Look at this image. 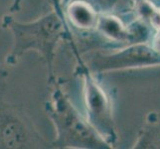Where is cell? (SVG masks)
I'll return each mask as SVG.
<instances>
[{
	"instance_id": "1",
	"label": "cell",
	"mask_w": 160,
	"mask_h": 149,
	"mask_svg": "<svg viewBox=\"0 0 160 149\" xmlns=\"http://www.w3.org/2000/svg\"><path fill=\"white\" fill-rule=\"evenodd\" d=\"M65 16L60 9L53 10L39 19L28 23L16 21L12 16L5 15L2 20L4 28L13 35V45L5 63L15 66L22 55L28 51H36L45 59L51 82L54 80L53 64L59 44L70 34Z\"/></svg>"
},
{
	"instance_id": "2",
	"label": "cell",
	"mask_w": 160,
	"mask_h": 149,
	"mask_svg": "<svg viewBox=\"0 0 160 149\" xmlns=\"http://www.w3.org/2000/svg\"><path fill=\"white\" fill-rule=\"evenodd\" d=\"M52 92L46 104L47 112L56 128L54 145L62 148H103L108 145L72 103L60 84L50 82Z\"/></svg>"
},
{
	"instance_id": "3",
	"label": "cell",
	"mask_w": 160,
	"mask_h": 149,
	"mask_svg": "<svg viewBox=\"0 0 160 149\" xmlns=\"http://www.w3.org/2000/svg\"><path fill=\"white\" fill-rule=\"evenodd\" d=\"M78 69L79 75L82 79L84 84L86 119L92 128L108 145L112 144L117 135L109 98L106 91L90 72L89 68L81 64Z\"/></svg>"
},
{
	"instance_id": "4",
	"label": "cell",
	"mask_w": 160,
	"mask_h": 149,
	"mask_svg": "<svg viewBox=\"0 0 160 149\" xmlns=\"http://www.w3.org/2000/svg\"><path fill=\"white\" fill-rule=\"evenodd\" d=\"M157 56L143 46H133L108 55H98L92 61V68L97 72L121 70L155 63Z\"/></svg>"
},
{
	"instance_id": "5",
	"label": "cell",
	"mask_w": 160,
	"mask_h": 149,
	"mask_svg": "<svg viewBox=\"0 0 160 149\" xmlns=\"http://www.w3.org/2000/svg\"><path fill=\"white\" fill-rule=\"evenodd\" d=\"M64 16L72 25L80 30L96 28L98 19L97 11L85 0H72L66 7Z\"/></svg>"
},
{
	"instance_id": "6",
	"label": "cell",
	"mask_w": 160,
	"mask_h": 149,
	"mask_svg": "<svg viewBox=\"0 0 160 149\" xmlns=\"http://www.w3.org/2000/svg\"><path fill=\"white\" fill-rule=\"evenodd\" d=\"M96 28L102 35L114 41H123L128 35L120 21L113 16H98Z\"/></svg>"
},
{
	"instance_id": "7",
	"label": "cell",
	"mask_w": 160,
	"mask_h": 149,
	"mask_svg": "<svg viewBox=\"0 0 160 149\" xmlns=\"http://www.w3.org/2000/svg\"><path fill=\"white\" fill-rule=\"evenodd\" d=\"M20 1H21V0H13L12 6L10 7V12L19 11V9H20Z\"/></svg>"
}]
</instances>
